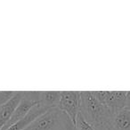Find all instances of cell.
Returning a JSON list of instances; mask_svg holds the SVG:
<instances>
[{
	"instance_id": "cell-12",
	"label": "cell",
	"mask_w": 130,
	"mask_h": 130,
	"mask_svg": "<svg viewBox=\"0 0 130 130\" xmlns=\"http://www.w3.org/2000/svg\"><path fill=\"white\" fill-rule=\"evenodd\" d=\"M125 109L130 111V91H127V94H126V104H125Z\"/></svg>"
},
{
	"instance_id": "cell-3",
	"label": "cell",
	"mask_w": 130,
	"mask_h": 130,
	"mask_svg": "<svg viewBox=\"0 0 130 130\" xmlns=\"http://www.w3.org/2000/svg\"><path fill=\"white\" fill-rule=\"evenodd\" d=\"M57 108L64 112L76 126L77 118L80 112V91H61Z\"/></svg>"
},
{
	"instance_id": "cell-6",
	"label": "cell",
	"mask_w": 130,
	"mask_h": 130,
	"mask_svg": "<svg viewBox=\"0 0 130 130\" xmlns=\"http://www.w3.org/2000/svg\"><path fill=\"white\" fill-rule=\"evenodd\" d=\"M23 95V91H18L7 103L0 106V130H2L6 123L10 120Z\"/></svg>"
},
{
	"instance_id": "cell-10",
	"label": "cell",
	"mask_w": 130,
	"mask_h": 130,
	"mask_svg": "<svg viewBox=\"0 0 130 130\" xmlns=\"http://www.w3.org/2000/svg\"><path fill=\"white\" fill-rule=\"evenodd\" d=\"M76 127L78 128V130H97L93 125H91L84 119L83 116L80 114V112L77 118Z\"/></svg>"
},
{
	"instance_id": "cell-7",
	"label": "cell",
	"mask_w": 130,
	"mask_h": 130,
	"mask_svg": "<svg viewBox=\"0 0 130 130\" xmlns=\"http://www.w3.org/2000/svg\"><path fill=\"white\" fill-rule=\"evenodd\" d=\"M48 110H50V109L46 108V107L43 106V105L39 103V104L33 107L23 119H22L20 121L15 123L13 126H12L7 130H25L29 125L32 124L38 118L42 116Z\"/></svg>"
},
{
	"instance_id": "cell-5",
	"label": "cell",
	"mask_w": 130,
	"mask_h": 130,
	"mask_svg": "<svg viewBox=\"0 0 130 130\" xmlns=\"http://www.w3.org/2000/svg\"><path fill=\"white\" fill-rule=\"evenodd\" d=\"M94 94L114 114L125 109L127 91H94Z\"/></svg>"
},
{
	"instance_id": "cell-11",
	"label": "cell",
	"mask_w": 130,
	"mask_h": 130,
	"mask_svg": "<svg viewBox=\"0 0 130 130\" xmlns=\"http://www.w3.org/2000/svg\"><path fill=\"white\" fill-rule=\"evenodd\" d=\"M16 93V91H0V106L7 103Z\"/></svg>"
},
{
	"instance_id": "cell-9",
	"label": "cell",
	"mask_w": 130,
	"mask_h": 130,
	"mask_svg": "<svg viewBox=\"0 0 130 130\" xmlns=\"http://www.w3.org/2000/svg\"><path fill=\"white\" fill-rule=\"evenodd\" d=\"M61 99V91H42L40 92V104L48 109L57 108Z\"/></svg>"
},
{
	"instance_id": "cell-8",
	"label": "cell",
	"mask_w": 130,
	"mask_h": 130,
	"mask_svg": "<svg viewBox=\"0 0 130 130\" xmlns=\"http://www.w3.org/2000/svg\"><path fill=\"white\" fill-rule=\"evenodd\" d=\"M110 130H130V111L126 109L116 112L110 123Z\"/></svg>"
},
{
	"instance_id": "cell-4",
	"label": "cell",
	"mask_w": 130,
	"mask_h": 130,
	"mask_svg": "<svg viewBox=\"0 0 130 130\" xmlns=\"http://www.w3.org/2000/svg\"><path fill=\"white\" fill-rule=\"evenodd\" d=\"M39 95L40 92H24V95L22 101L20 102L17 108L15 109L10 120L6 123V125L3 127L2 130H7L15 123L23 119L33 107L39 104Z\"/></svg>"
},
{
	"instance_id": "cell-2",
	"label": "cell",
	"mask_w": 130,
	"mask_h": 130,
	"mask_svg": "<svg viewBox=\"0 0 130 130\" xmlns=\"http://www.w3.org/2000/svg\"><path fill=\"white\" fill-rule=\"evenodd\" d=\"M71 122L64 112L58 108H52L40 116L25 130H65Z\"/></svg>"
},
{
	"instance_id": "cell-1",
	"label": "cell",
	"mask_w": 130,
	"mask_h": 130,
	"mask_svg": "<svg viewBox=\"0 0 130 130\" xmlns=\"http://www.w3.org/2000/svg\"><path fill=\"white\" fill-rule=\"evenodd\" d=\"M80 114L97 130H110L114 113L100 103L94 91L80 92Z\"/></svg>"
},
{
	"instance_id": "cell-13",
	"label": "cell",
	"mask_w": 130,
	"mask_h": 130,
	"mask_svg": "<svg viewBox=\"0 0 130 130\" xmlns=\"http://www.w3.org/2000/svg\"><path fill=\"white\" fill-rule=\"evenodd\" d=\"M65 130H78V128L76 127V126H75L72 122H71L67 126V127H66V129H65Z\"/></svg>"
}]
</instances>
